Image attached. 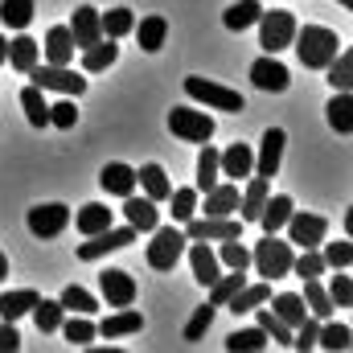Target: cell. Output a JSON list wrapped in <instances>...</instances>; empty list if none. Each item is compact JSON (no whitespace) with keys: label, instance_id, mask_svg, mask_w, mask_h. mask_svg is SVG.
I'll return each mask as SVG.
<instances>
[{"label":"cell","instance_id":"25","mask_svg":"<svg viewBox=\"0 0 353 353\" xmlns=\"http://www.w3.org/2000/svg\"><path fill=\"white\" fill-rule=\"evenodd\" d=\"M115 58H119L115 37H99L94 46H87V50H83V70H87V74H99V70L115 66Z\"/></svg>","mask_w":353,"mask_h":353},{"label":"cell","instance_id":"5","mask_svg":"<svg viewBox=\"0 0 353 353\" xmlns=\"http://www.w3.org/2000/svg\"><path fill=\"white\" fill-rule=\"evenodd\" d=\"M185 226V243H222V239H239L243 234V218L234 222L230 214L226 218H214V214H205V218H189V222H181Z\"/></svg>","mask_w":353,"mask_h":353},{"label":"cell","instance_id":"24","mask_svg":"<svg viewBox=\"0 0 353 353\" xmlns=\"http://www.w3.org/2000/svg\"><path fill=\"white\" fill-rule=\"evenodd\" d=\"M267 300H271V279H263V283H243V288L226 300V308H230V312H255Z\"/></svg>","mask_w":353,"mask_h":353},{"label":"cell","instance_id":"51","mask_svg":"<svg viewBox=\"0 0 353 353\" xmlns=\"http://www.w3.org/2000/svg\"><path fill=\"white\" fill-rule=\"evenodd\" d=\"M325 251H321V259H325V267H333V271H345V267L353 263V247L345 243V239H337V243H321Z\"/></svg>","mask_w":353,"mask_h":353},{"label":"cell","instance_id":"52","mask_svg":"<svg viewBox=\"0 0 353 353\" xmlns=\"http://www.w3.org/2000/svg\"><path fill=\"white\" fill-rule=\"evenodd\" d=\"M169 201H173V218L176 222H189V218L197 214V189H173Z\"/></svg>","mask_w":353,"mask_h":353},{"label":"cell","instance_id":"20","mask_svg":"<svg viewBox=\"0 0 353 353\" xmlns=\"http://www.w3.org/2000/svg\"><path fill=\"white\" fill-rule=\"evenodd\" d=\"M189 263H193V279H197L201 288H210V283L222 275V263H218V255L210 251V243H193V247H189Z\"/></svg>","mask_w":353,"mask_h":353},{"label":"cell","instance_id":"50","mask_svg":"<svg viewBox=\"0 0 353 353\" xmlns=\"http://www.w3.org/2000/svg\"><path fill=\"white\" fill-rule=\"evenodd\" d=\"M316 333H321V321H316V316H304V321L292 329V350H300V353L316 350Z\"/></svg>","mask_w":353,"mask_h":353},{"label":"cell","instance_id":"45","mask_svg":"<svg viewBox=\"0 0 353 353\" xmlns=\"http://www.w3.org/2000/svg\"><path fill=\"white\" fill-rule=\"evenodd\" d=\"M58 304H62L66 312H83V316H90V312L99 308V300L90 296L87 288H79V283H70V288H62V296H58Z\"/></svg>","mask_w":353,"mask_h":353},{"label":"cell","instance_id":"12","mask_svg":"<svg viewBox=\"0 0 353 353\" xmlns=\"http://www.w3.org/2000/svg\"><path fill=\"white\" fill-rule=\"evenodd\" d=\"M99 292H103L107 308H128V304L136 300V279H132L128 271H119V267H107V271L99 275Z\"/></svg>","mask_w":353,"mask_h":353},{"label":"cell","instance_id":"40","mask_svg":"<svg viewBox=\"0 0 353 353\" xmlns=\"http://www.w3.org/2000/svg\"><path fill=\"white\" fill-rule=\"evenodd\" d=\"M74 226H79L83 234H99V230H107V226H111V210H107V205H99V201H90V205H83V210L74 214Z\"/></svg>","mask_w":353,"mask_h":353},{"label":"cell","instance_id":"37","mask_svg":"<svg viewBox=\"0 0 353 353\" xmlns=\"http://www.w3.org/2000/svg\"><path fill=\"white\" fill-rule=\"evenodd\" d=\"M271 341H267V333L259 325H251V329H234L230 337H226V350L230 353H255V350H267Z\"/></svg>","mask_w":353,"mask_h":353},{"label":"cell","instance_id":"27","mask_svg":"<svg viewBox=\"0 0 353 353\" xmlns=\"http://www.w3.org/2000/svg\"><path fill=\"white\" fill-rule=\"evenodd\" d=\"M132 33L140 37V50L144 54H157L165 46V37H169V21L165 17H144L140 25H132Z\"/></svg>","mask_w":353,"mask_h":353},{"label":"cell","instance_id":"30","mask_svg":"<svg viewBox=\"0 0 353 353\" xmlns=\"http://www.w3.org/2000/svg\"><path fill=\"white\" fill-rule=\"evenodd\" d=\"M21 107H25V119L33 123V128H50V103H46V90L41 87H29L21 90Z\"/></svg>","mask_w":353,"mask_h":353},{"label":"cell","instance_id":"15","mask_svg":"<svg viewBox=\"0 0 353 353\" xmlns=\"http://www.w3.org/2000/svg\"><path fill=\"white\" fill-rule=\"evenodd\" d=\"M251 83L259 90H275V94H279V90H288L292 79H288V66H283L275 54H267V58H259V62L251 66Z\"/></svg>","mask_w":353,"mask_h":353},{"label":"cell","instance_id":"49","mask_svg":"<svg viewBox=\"0 0 353 353\" xmlns=\"http://www.w3.org/2000/svg\"><path fill=\"white\" fill-rule=\"evenodd\" d=\"M255 312H259V329L267 333V341H275V345H292V329H288V325H283L271 308H263V304H259Z\"/></svg>","mask_w":353,"mask_h":353},{"label":"cell","instance_id":"11","mask_svg":"<svg viewBox=\"0 0 353 353\" xmlns=\"http://www.w3.org/2000/svg\"><path fill=\"white\" fill-rule=\"evenodd\" d=\"M66 226H70V205H62V201H46V205L29 210V234L33 239H58Z\"/></svg>","mask_w":353,"mask_h":353},{"label":"cell","instance_id":"55","mask_svg":"<svg viewBox=\"0 0 353 353\" xmlns=\"http://www.w3.org/2000/svg\"><path fill=\"white\" fill-rule=\"evenodd\" d=\"M50 123H54V128H74V123H79V111H74V99H70V94L50 107Z\"/></svg>","mask_w":353,"mask_h":353},{"label":"cell","instance_id":"38","mask_svg":"<svg viewBox=\"0 0 353 353\" xmlns=\"http://www.w3.org/2000/svg\"><path fill=\"white\" fill-rule=\"evenodd\" d=\"M99 21H103V37H128L132 33V25H136V12L132 8H107V12H99Z\"/></svg>","mask_w":353,"mask_h":353},{"label":"cell","instance_id":"14","mask_svg":"<svg viewBox=\"0 0 353 353\" xmlns=\"http://www.w3.org/2000/svg\"><path fill=\"white\" fill-rule=\"evenodd\" d=\"M123 218H128V226H132L136 234H148V230L161 226V210H157V201H152V197H136V193L123 197Z\"/></svg>","mask_w":353,"mask_h":353},{"label":"cell","instance_id":"43","mask_svg":"<svg viewBox=\"0 0 353 353\" xmlns=\"http://www.w3.org/2000/svg\"><path fill=\"white\" fill-rule=\"evenodd\" d=\"M325 70H329V87L333 90H350L353 87V50H337V58Z\"/></svg>","mask_w":353,"mask_h":353},{"label":"cell","instance_id":"4","mask_svg":"<svg viewBox=\"0 0 353 353\" xmlns=\"http://www.w3.org/2000/svg\"><path fill=\"white\" fill-rule=\"evenodd\" d=\"M185 94L193 99V103H205V107H214V111H243L247 103H243V94L230 87H222V83H210V79H185Z\"/></svg>","mask_w":353,"mask_h":353},{"label":"cell","instance_id":"41","mask_svg":"<svg viewBox=\"0 0 353 353\" xmlns=\"http://www.w3.org/2000/svg\"><path fill=\"white\" fill-rule=\"evenodd\" d=\"M243 283H247V271H230V275H218V279L210 283V304H214V308H226V300H230V296H234Z\"/></svg>","mask_w":353,"mask_h":353},{"label":"cell","instance_id":"36","mask_svg":"<svg viewBox=\"0 0 353 353\" xmlns=\"http://www.w3.org/2000/svg\"><path fill=\"white\" fill-rule=\"evenodd\" d=\"M304 308H308V316H316V321H329L337 304L329 300V292H325L316 279H304Z\"/></svg>","mask_w":353,"mask_h":353},{"label":"cell","instance_id":"33","mask_svg":"<svg viewBox=\"0 0 353 353\" xmlns=\"http://www.w3.org/2000/svg\"><path fill=\"white\" fill-rule=\"evenodd\" d=\"M33 304H37V292H33V288L4 292V296H0V321H21Z\"/></svg>","mask_w":353,"mask_h":353},{"label":"cell","instance_id":"18","mask_svg":"<svg viewBox=\"0 0 353 353\" xmlns=\"http://www.w3.org/2000/svg\"><path fill=\"white\" fill-rule=\"evenodd\" d=\"M46 62H50V66H70V62H74L70 25H54V29L46 33Z\"/></svg>","mask_w":353,"mask_h":353},{"label":"cell","instance_id":"28","mask_svg":"<svg viewBox=\"0 0 353 353\" xmlns=\"http://www.w3.org/2000/svg\"><path fill=\"white\" fill-rule=\"evenodd\" d=\"M325 115H329V128H333V132L350 136V132H353V99H350V90H333V99H329Z\"/></svg>","mask_w":353,"mask_h":353},{"label":"cell","instance_id":"26","mask_svg":"<svg viewBox=\"0 0 353 353\" xmlns=\"http://www.w3.org/2000/svg\"><path fill=\"white\" fill-rule=\"evenodd\" d=\"M271 197L267 193V176H251V185L243 189V197H239V214H243V222H259V214H263V201Z\"/></svg>","mask_w":353,"mask_h":353},{"label":"cell","instance_id":"29","mask_svg":"<svg viewBox=\"0 0 353 353\" xmlns=\"http://www.w3.org/2000/svg\"><path fill=\"white\" fill-rule=\"evenodd\" d=\"M136 185H144V197H152V201H169V193H173V185H169V176H165L161 165L136 169Z\"/></svg>","mask_w":353,"mask_h":353},{"label":"cell","instance_id":"8","mask_svg":"<svg viewBox=\"0 0 353 353\" xmlns=\"http://www.w3.org/2000/svg\"><path fill=\"white\" fill-rule=\"evenodd\" d=\"M132 243H136V230H132V226H107V230H99V234H87V243L79 247V259H83V263H94V259H103V255H111V251L132 247Z\"/></svg>","mask_w":353,"mask_h":353},{"label":"cell","instance_id":"9","mask_svg":"<svg viewBox=\"0 0 353 353\" xmlns=\"http://www.w3.org/2000/svg\"><path fill=\"white\" fill-rule=\"evenodd\" d=\"M325 234H329V222H325L321 214L292 210V218H288V243H292V247L312 251V247H321V243H325Z\"/></svg>","mask_w":353,"mask_h":353},{"label":"cell","instance_id":"53","mask_svg":"<svg viewBox=\"0 0 353 353\" xmlns=\"http://www.w3.org/2000/svg\"><path fill=\"white\" fill-rule=\"evenodd\" d=\"M292 271H296V275H304V279L325 275V259H321V251H316V247H312V251H300V255L292 259Z\"/></svg>","mask_w":353,"mask_h":353},{"label":"cell","instance_id":"54","mask_svg":"<svg viewBox=\"0 0 353 353\" xmlns=\"http://www.w3.org/2000/svg\"><path fill=\"white\" fill-rule=\"evenodd\" d=\"M325 292H329V300H333L337 308H350V304H353V279H350V275H341V271L333 275V283H329Z\"/></svg>","mask_w":353,"mask_h":353},{"label":"cell","instance_id":"42","mask_svg":"<svg viewBox=\"0 0 353 353\" xmlns=\"http://www.w3.org/2000/svg\"><path fill=\"white\" fill-rule=\"evenodd\" d=\"M29 312H33V321H37L41 333H58V325H62V316H66V308H62L58 300H41V296H37V304H33Z\"/></svg>","mask_w":353,"mask_h":353},{"label":"cell","instance_id":"1","mask_svg":"<svg viewBox=\"0 0 353 353\" xmlns=\"http://www.w3.org/2000/svg\"><path fill=\"white\" fill-rule=\"evenodd\" d=\"M292 46H296V54H300V66H308V70H325V66L337 58V50H341L337 33L325 29V25H304V29L296 25Z\"/></svg>","mask_w":353,"mask_h":353},{"label":"cell","instance_id":"2","mask_svg":"<svg viewBox=\"0 0 353 353\" xmlns=\"http://www.w3.org/2000/svg\"><path fill=\"white\" fill-rule=\"evenodd\" d=\"M292 259H296L292 243H283V239H275V234H267L263 243H255V251H251V263H255V271H259L263 279H283V275H292Z\"/></svg>","mask_w":353,"mask_h":353},{"label":"cell","instance_id":"10","mask_svg":"<svg viewBox=\"0 0 353 353\" xmlns=\"http://www.w3.org/2000/svg\"><path fill=\"white\" fill-rule=\"evenodd\" d=\"M169 132L189 140V144H205L214 136V119L205 111H193V107H173L169 111Z\"/></svg>","mask_w":353,"mask_h":353},{"label":"cell","instance_id":"3","mask_svg":"<svg viewBox=\"0 0 353 353\" xmlns=\"http://www.w3.org/2000/svg\"><path fill=\"white\" fill-rule=\"evenodd\" d=\"M259 46H263L267 54H279V50H288L292 46V37H296V17L288 12V8H271V12H259Z\"/></svg>","mask_w":353,"mask_h":353},{"label":"cell","instance_id":"6","mask_svg":"<svg viewBox=\"0 0 353 353\" xmlns=\"http://www.w3.org/2000/svg\"><path fill=\"white\" fill-rule=\"evenodd\" d=\"M185 255V230L176 226H157L152 230V243H148V267L157 271H173Z\"/></svg>","mask_w":353,"mask_h":353},{"label":"cell","instance_id":"32","mask_svg":"<svg viewBox=\"0 0 353 353\" xmlns=\"http://www.w3.org/2000/svg\"><path fill=\"white\" fill-rule=\"evenodd\" d=\"M218 181H222V169H218V148L205 140V144H201V157H197V185H193V189L210 193Z\"/></svg>","mask_w":353,"mask_h":353},{"label":"cell","instance_id":"19","mask_svg":"<svg viewBox=\"0 0 353 353\" xmlns=\"http://www.w3.org/2000/svg\"><path fill=\"white\" fill-rule=\"evenodd\" d=\"M99 185H103L107 193H115V197H128V193H136V169L123 165V161H111V165H103Z\"/></svg>","mask_w":353,"mask_h":353},{"label":"cell","instance_id":"31","mask_svg":"<svg viewBox=\"0 0 353 353\" xmlns=\"http://www.w3.org/2000/svg\"><path fill=\"white\" fill-rule=\"evenodd\" d=\"M259 12H263V4H259V0H239V4H230V8H226L222 25H226L230 33H243V29H251V25L259 21Z\"/></svg>","mask_w":353,"mask_h":353},{"label":"cell","instance_id":"35","mask_svg":"<svg viewBox=\"0 0 353 353\" xmlns=\"http://www.w3.org/2000/svg\"><path fill=\"white\" fill-rule=\"evenodd\" d=\"M271 312L288 325V329H296L304 316H308V308H304V296H296V292H283V296H275L271 300Z\"/></svg>","mask_w":353,"mask_h":353},{"label":"cell","instance_id":"39","mask_svg":"<svg viewBox=\"0 0 353 353\" xmlns=\"http://www.w3.org/2000/svg\"><path fill=\"white\" fill-rule=\"evenodd\" d=\"M316 345H325V350L333 353H345L353 345V333L350 325H333V316L329 321H321V333H316Z\"/></svg>","mask_w":353,"mask_h":353},{"label":"cell","instance_id":"44","mask_svg":"<svg viewBox=\"0 0 353 353\" xmlns=\"http://www.w3.org/2000/svg\"><path fill=\"white\" fill-rule=\"evenodd\" d=\"M214 312H218V308H214L210 300H205L201 308H193V316H189V325H185L181 341H189V345H193V341H201V337L210 333V325H214Z\"/></svg>","mask_w":353,"mask_h":353},{"label":"cell","instance_id":"48","mask_svg":"<svg viewBox=\"0 0 353 353\" xmlns=\"http://www.w3.org/2000/svg\"><path fill=\"white\" fill-rule=\"evenodd\" d=\"M58 329L66 333V341H70V345H90V341L99 337V329L90 325L87 316H83V312H79V316H70V321L62 316V325H58Z\"/></svg>","mask_w":353,"mask_h":353},{"label":"cell","instance_id":"34","mask_svg":"<svg viewBox=\"0 0 353 353\" xmlns=\"http://www.w3.org/2000/svg\"><path fill=\"white\" fill-rule=\"evenodd\" d=\"M37 54H41V50H37V41L21 33V37H12V41H8V58H4V62H8L12 70H21V74H29V66L37 62Z\"/></svg>","mask_w":353,"mask_h":353},{"label":"cell","instance_id":"22","mask_svg":"<svg viewBox=\"0 0 353 353\" xmlns=\"http://www.w3.org/2000/svg\"><path fill=\"white\" fill-rule=\"evenodd\" d=\"M292 197L288 193H275V197H267L263 201V214H259V226H263L267 234H279L283 226H288V218H292Z\"/></svg>","mask_w":353,"mask_h":353},{"label":"cell","instance_id":"59","mask_svg":"<svg viewBox=\"0 0 353 353\" xmlns=\"http://www.w3.org/2000/svg\"><path fill=\"white\" fill-rule=\"evenodd\" d=\"M341 4H345V8H350V4H353V0H341Z\"/></svg>","mask_w":353,"mask_h":353},{"label":"cell","instance_id":"47","mask_svg":"<svg viewBox=\"0 0 353 353\" xmlns=\"http://www.w3.org/2000/svg\"><path fill=\"white\" fill-rule=\"evenodd\" d=\"M214 255H218V263H226L230 271H247V267H251V251H247L239 239H222V247H218Z\"/></svg>","mask_w":353,"mask_h":353},{"label":"cell","instance_id":"57","mask_svg":"<svg viewBox=\"0 0 353 353\" xmlns=\"http://www.w3.org/2000/svg\"><path fill=\"white\" fill-rule=\"evenodd\" d=\"M8 58V37H0V62Z\"/></svg>","mask_w":353,"mask_h":353},{"label":"cell","instance_id":"7","mask_svg":"<svg viewBox=\"0 0 353 353\" xmlns=\"http://www.w3.org/2000/svg\"><path fill=\"white\" fill-rule=\"evenodd\" d=\"M29 79H33V87L41 90H58V94H70V99H79L83 90H87V79L83 74H74L70 66H41V62H33L29 66Z\"/></svg>","mask_w":353,"mask_h":353},{"label":"cell","instance_id":"58","mask_svg":"<svg viewBox=\"0 0 353 353\" xmlns=\"http://www.w3.org/2000/svg\"><path fill=\"white\" fill-rule=\"evenodd\" d=\"M8 275V259H4V251H0V279Z\"/></svg>","mask_w":353,"mask_h":353},{"label":"cell","instance_id":"21","mask_svg":"<svg viewBox=\"0 0 353 353\" xmlns=\"http://www.w3.org/2000/svg\"><path fill=\"white\" fill-rule=\"evenodd\" d=\"M239 197H243V193H239V181H226V185L218 181V185L205 193V214L226 218V214H234V210H239Z\"/></svg>","mask_w":353,"mask_h":353},{"label":"cell","instance_id":"17","mask_svg":"<svg viewBox=\"0 0 353 353\" xmlns=\"http://www.w3.org/2000/svg\"><path fill=\"white\" fill-rule=\"evenodd\" d=\"M218 169H222V176H230V181L251 176L255 173V152H251V144H230L226 152H218Z\"/></svg>","mask_w":353,"mask_h":353},{"label":"cell","instance_id":"56","mask_svg":"<svg viewBox=\"0 0 353 353\" xmlns=\"http://www.w3.org/2000/svg\"><path fill=\"white\" fill-rule=\"evenodd\" d=\"M21 350V333L12 329V321H0V353H17Z\"/></svg>","mask_w":353,"mask_h":353},{"label":"cell","instance_id":"16","mask_svg":"<svg viewBox=\"0 0 353 353\" xmlns=\"http://www.w3.org/2000/svg\"><path fill=\"white\" fill-rule=\"evenodd\" d=\"M70 37H74V50H87L103 37V21H99V8H74V21H70Z\"/></svg>","mask_w":353,"mask_h":353},{"label":"cell","instance_id":"46","mask_svg":"<svg viewBox=\"0 0 353 353\" xmlns=\"http://www.w3.org/2000/svg\"><path fill=\"white\" fill-rule=\"evenodd\" d=\"M0 21L21 33L33 21V0H0Z\"/></svg>","mask_w":353,"mask_h":353},{"label":"cell","instance_id":"23","mask_svg":"<svg viewBox=\"0 0 353 353\" xmlns=\"http://www.w3.org/2000/svg\"><path fill=\"white\" fill-rule=\"evenodd\" d=\"M94 329H99L103 337H128V333H140V329H144V316H140V312L128 304V308L111 312V316H107L103 325H94Z\"/></svg>","mask_w":353,"mask_h":353},{"label":"cell","instance_id":"13","mask_svg":"<svg viewBox=\"0 0 353 353\" xmlns=\"http://www.w3.org/2000/svg\"><path fill=\"white\" fill-rule=\"evenodd\" d=\"M283 144H288V132L283 128H267L263 140H259V157H255V173L259 176H271L279 173V161H283Z\"/></svg>","mask_w":353,"mask_h":353}]
</instances>
